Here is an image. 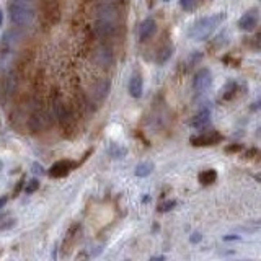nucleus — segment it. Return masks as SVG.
Here are the masks:
<instances>
[{"instance_id":"nucleus-9","label":"nucleus","mask_w":261,"mask_h":261,"mask_svg":"<svg viewBox=\"0 0 261 261\" xmlns=\"http://www.w3.org/2000/svg\"><path fill=\"white\" fill-rule=\"evenodd\" d=\"M75 165H77V163L71 162V160H59V162H56L49 168V175L52 178H62V176L71 173V170H74Z\"/></svg>"},{"instance_id":"nucleus-22","label":"nucleus","mask_w":261,"mask_h":261,"mask_svg":"<svg viewBox=\"0 0 261 261\" xmlns=\"http://www.w3.org/2000/svg\"><path fill=\"white\" fill-rule=\"evenodd\" d=\"M33 171H34L36 175H43V173H44L43 165H41V163H33Z\"/></svg>"},{"instance_id":"nucleus-26","label":"nucleus","mask_w":261,"mask_h":261,"mask_svg":"<svg viewBox=\"0 0 261 261\" xmlns=\"http://www.w3.org/2000/svg\"><path fill=\"white\" fill-rule=\"evenodd\" d=\"M2 22H4V12L0 10V26H2Z\"/></svg>"},{"instance_id":"nucleus-20","label":"nucleus","mask_w":261,"mask_h":261,"mask_svg":"<svg viewBox=\"0 0 261 261\" xmlns=\"http://www.w3.org/2000/svg\"><path fill=\"white\" fill-rule=\"evenodd\" d=\"M38 188H39V181L36 180V178H33L31 181L26 183V186H25V193H26V194H33Z\"/></svg>"},{"instance_id":"nucleus-10","label":"nucleus","mask_w":261,"mask_h":261,"mask_svg":"<svg viewBox=\"0 0 261 261\" xmlns=\"http://www.w3.org/2000/svg\"><path fill=\"white\" fill-rule=\"evenodd\" d=\"M93 60L100 67H108L113 64V54L106 46H98L97 49L93 51Z\"/></svg>"},{"instance_id":"nucleus-29","label":"nucleus","mask_w":261,"mask_h":261,"mask_svg":"<svg viewBox=\"0 0 261 261\" xmlns=\"http://www.w3.org/2000/svg\"><path fill=\"white\" fill-rule=\"evenodd\" d=\"M163 2H170V0H163Z\"/></svg>"},{"instance_id":"nucleus-19","label":"nucleus","mask_w":261,"mask_h":261,"mask_svg":"<svg viewBox=\"0 0 261 261\" xmlns=\"http://www.w3.org/2000/svg\"><path fill=\"white\" fill-rule=\"evenodd\" d=\"M109 155H111L113 159H122V157L126 155V149L121 147L119 144H111V146H109Z\"/></svg>"},{"instance_id":"nucleus-18","label":"nucleus","mask_w":261,"mask_h":261,"mask_svg":"<svg viewBox=\"0 0 261 261\" xmlns=\"http://www.w3.org/2000/svg\"><path fill=\"white\" fill-rule=\"evenodd\" d=\"M171 54H173V47H171L170 44L168 46H165L160 49V52L157 54V60H159L160 64H165L167 60L171 57Z\"/></svg>"},{"instance_id":"nucleus-14","label":"nucleus","mask_w":261,"mask_h":261,"mask_svg":"<svg viewBox=\"0 0 261 261\" xmlns=\"http://www.w3.org/2000/svg\"><path fill=\"white\" fill-rule=\"evenodd\" d=\"M43 10L46 13V17L49 18L52 23H57L59 22L60 13H59V4L56 2V0H44Z\"/></svg>"},{"instance_id":"nucleus-15","label":"nucleus","mask_w":261,"mask_h":261,"mask_svg":"<svg viewBox=\"0 0 261 261\" xmlns=\"http://www.w3.org/2000/svg\"><path fill=\"white\" fill-rule=\"evenodd\" d=\"M129 95L133 98H141L142 95V77L139 74H133L129 79Z\"/></svg>"},{"instance_id":"nucleus-17","label":"nucleus","mask_w":261,"mask_h":261,"mask_svg":"<svg viewBox=\"0 0 261 261\" xmlns=\"http://www.w3.org/2000/svg\"><path fill=\"white\" fill-rule=\"evenodd\" d=\"M217 180V171L216 170H204L199 173V183L201 184H212V183H216Z\"/></svg>"},{"instance_id":"nucleus-16","label":"nucleus","mask_w":261,"mask_h":261,"mask_svg":"<svg viewBox=\"0 0 261 261\" xmlns=\"http://www.w3.org/2000/svg\"><path fill=\"white\" fill-rule=\"evenodd\" d=\"M152 170H154V163L152 162H141L139 165L136 167V176H139V178H146L149 176L150 173H152Z\"/></svg>"},{"instance_id":"nucleus-1","label":"nucleus","mask_w":261,"mask_h":261,"mask_svg":"<svg viewBox=\"0 0 261 261\" xmlns=\"http://www.w3.org/2000/svg\"><path fill=\"white\" fill-rule=\"evenodd\" d=\"M119 26V10L114 0H101L97 7V22H95V33L100 38L106 39L118 31Z\"/></svg>"},{"instance_id":"nucleus-12","label":"nucleus","mask_w":261,"mask_h":261,"mask_svg":"<svg viewBox=\"0 0 261 261\" xmlns=\"http://www.w3.org/2000/svg\"><path fill=\"white\" fill-rule=\"evenodd\" d=\"M157 31V22L154 18H146L139 28V39L141 41H147L155 34Z\"/></svg>"},{"instance_id":"nucleus-27","label":"nucleus","mask_w":261,"mask_h":261,"mask_svg":"<svg viewBox=\"0 0 261 261\" xmlns=\"http://www.w3.org/2000/svg\"><path fill=\"white\" fill-rule=\"evenodd\" d=\"M152 259H165V256H152Z\"/></svg>"},{"instance_id":"nucleus-8","label":"nucleus","mask_w":261,"mask_h":261,"mask_svg":"<svg viewBox=\"0 0 261 261\" xmlns=\"http://www.w3.org/2000/svg\"><path fill=\"white\" fill-rule=\"evenodd\" d=\"M222 141V136L219 133H204L201 136H193L191 137V144L198 147H204V146H216L217 142Z\"/></svg>"},{"instance_id":"nucleus-24","label":"nucleus","mask_w":261,"mask_h":261,"mask_svg":"<svg viewBox=\"0 0 261 261\" xmlns=\"http://www.w3.org/2000/svg\"><path fill=\"white\" fill-rule=\"evenodd\" d=\"M189 240H191V243L199 242V240H201V233H199V232H194V233H193V237H191Z\"/></svg>"},{"instance_id":"nucleus-6","label":"nucleus","mask_w":261,"mask_h":261,"mask_svg":"<svg viewBox=\"0 0 261 261\" xmlns=\"http://www.w3.org/2000/svg\"><path fill=\"white\" fill-rule=\"evenodd\" d=\"M211 85H212V72L209 69L204 67L201 71H198L193 79V90L196 93H204Z\"/></svg>"},{"instance_id":"nucleus-4","label":"nucleus","mask_w":261,"mask_h":261,"mask_svg":"<svg viewBox=\"0 0 261 261\" xmlns=\"http://www.w3.org/2000/svg\"><path fill=\"white\" fill-rule=\"evenodd\" d=\"M10 18L17 26H28L34 18V4L18 2V0H10L9 4Z\"/></svg>"},{"instance_id":"nucleus-30","label":"nucleus","mask_w":261,"mask_h":261,"mask_svg":"<svg viewBox=\"0 0 261 261\" xmlns=\"http://www.w3.org/2000/svg\"><path fill=\"white\" fill-rule=\"evenodd\" d=\"M114 2H116V0H114Z\"/></svg>"},{"instance_id":"nucleus-3","label":"nucleus","mask_w":261,"mask_h":261,"mask_svg":"<svg viewBox=\"0 0 261 261\" xmlns=\"http://www.w3.org/2000/svg\"><path fill=\"white\" fill-rule=\"evenodd\" d=\"M17 33L10 30L4 34L2 41H0V71L4 74H7L12 69L13 56H15L17 51Z\"/></svg>"},{"instance_id":"nucleus-2","label":"nucleus","mask_w":261,"mask_h":261,"mask_svg":"<svg viewBox=\"0 0 261 261\" xmlns=\"http://www.w3.org/2000/svg\"><path fill=\"white\" fill-rule=\"evenodd\" d=\"M224 20L222 13H217V15H211V17H204V18H199L198 22H194L191 25V28L188 31V36L194 41H204L208 39L214 30L219 26Z\"/></svg>"},{"instance_id":"nucleus-28","label":"nucleus","mask_w":261,"mask_h":261,"mask_svg":"<svg viewBox=\"0 0 261 261\" xmlns=\"http://www.w3.org/2000/svg\"><path fill=\"white\" fill-rule=\"evenodd\" d=\"M2 167H4V165H2V162H0V170H2Z\"/></svg>"},{"instance_id":"nucleus-11","label":"nucleus","mask_w":261,"mask_h":261,"mask_svg":"<svg viewBox=\"0 0 261 261\" xmlns=\"http://www.w3.org/2000/svg\"><path fill=\"white\" fill-rule=\"evenodd\" d=\"M108 92H109V82L106 79H100L93 84L92 87V95L93 98L97 101H103L108 97Z\"/></svg>"},{"instance_id":"nucleus-21","label":"nucleus","mask_w":261,"mask_h":261,"mask_svg":"<svg viewBox=\"0 0 261 261\" xmlns=\"http://www.w3.org/2000/svg\"><path fill=\"white\" fill-rule=\"evenodd\" d=\"M196 5V0H180V7L184 12H191L194 9Z\"/></svg>"},{"instance_id":"nucleus-13","label":"nucleus","mask_w":261,"mask_h":261,"mask_svg":"<svg viewBox=\"0 0 261 261\" xmlns=\"http://www.w3.org/2000/svg\"><path fill=\"white\" fill-rule=\"evenodd\" d=\"M209 124H211V109H208V108L201 109V111L193 118V121H191V126L198 130L206 129Z\"/></svg>"},{"instance_id":"nucleus-23","label":"nucleus","mask_w":261,"mask_h":261,"mask_svg":"<svg viewBox=\"0 0 261 261\" xmlns=\"http://www.w3.org/2000/svg\"><path fill=\"white\" fill-rule=\"evenodd\" d=\"M175 204H176L175 201H171V203H165V204H162V206H160V211H168V209L173 208Z\"/></svg>"},{"instance_id":"nucleus-5","label":"nucleus","mask_w":261,"mask_h":261,"mask_svg":"<svg viewBox=\"0 0 261 261\" xmlns=\"http://www.w3.org/2000/svg\"><path fill=\"white\" fill-rule=\"evenodd\" d=\"M54 116L57 118V122L60 129L64 130V134L72 136L75 133V116L60 98L54 103Z\"/></svg>"},{"instance_id":"nucleus-7","label":"nucleus","mask_w":261,"mask_h":261,"mask_svg":"<svg viewBox=\"0 0 261 261\" xmlns=\"http://www.w3.org/2000/svg\"><path fill=\"white\" fill-rule=\"evenodd\" d=\"M258 26V10L251 9L246 13H243L242 18L238 20V28L242 31H253Z\"/></svg>"},{"instance_id":"nucleus-25","label":"nucleus","mask_w":261,"mask_h":261,"mask_svg":"<svg viewBox=\"0 0 261 261\" xmlns=\"http://www.w3.org/2000/svg\"><path fill=\"white\" fill-rule=\"evenodd\" d=\"M7 201H9V198H7V196H2V198H0V209H2L4 206L7 204Z\"/></svg>"}]
</instances>
